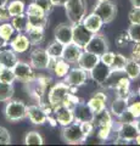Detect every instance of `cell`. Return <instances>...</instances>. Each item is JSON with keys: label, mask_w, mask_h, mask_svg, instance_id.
Here are the masks:
<instances>
[{"label": "cell", "mask_w": 140, "mask_h": 146, "mask_svg": "<svg viewBox=\"0 0 140 146\" xmlns=\"http://www.w3.org/2000/svg\"><path fill=\"white\" fill-rule=\"evenodd\" d=\"M25 85L29 96L39 102L40 100H43L46 96L48 90L52 85V79L51 77H48V76H38L33 80L25 83Z\"/></svg>", "instance_id": "6da1fadb"}, {"label": "cell", "mask_w": 140, "mask_h": 146, "mask_svg": "<svg viewBox=\"0 0 140 146\" xmlns=\"http://www.w3.org/2000/svg\"><path fill=\"white\" fill-rule=\"evenodd\" d=\"M66 16L70 23H79L87 15V1L85 0H67L65 4Z\"/></svg>", "instance_id": "7a4b0ae2"}, {"label": "cell", "mask_w": 140, "mask_h": 146, "mask_svg": "<svg viewBox=\"0 0 140 146\" xmlns=\"http://www.w3.org/2000/svg\"><path fill=\"white\" fill-rule=\"evenodd\" d=\"M4 116L9 122L23 121L27 116V105L21 100H9L4 107Z\"/></svg>", "instance_id": "3957f363"}, {"label": "cell", "mask_w": 140, "mask_h": 146, "mask_svg": "<svg viewBox=\"0 0 140 146\" xmlns=\"http://www.w3.org/2000/svg\"><path fill=\"white\" fill-rule=\"evenodd\" d=\"M70 93H72L70 86L67 85L65 82H58V83L52 84L50 86V89L48 90L46 100H48V102L51 105V107L55 108L64 104L66 96Z\"/></svg>", "instance_id": "277c9868"}, {"label": "cell", "mask_w": 140, "mask_h": 146, "mask_svg": "<svg viewBox=\"0 0 140 146\" xmlns=\"http://www.w3.org/2000/svg\"><path fill=\"white\" fill-rule=\"evenodd\" d=\"M61 138L66 144L70 145H80L87 140L85 136L83 135L82 129H80V124L77 122L71 123V124L66 127H62Z\"/></svg>", "instance_id": "5b68a950"}, {"label": "cell", "mask_w": 140, "mask_h": 146, "mask_svg": "<svg viewBox=\"0 0 140 146\" xmlns=\"http://www.w3.org/2000/svg\"><path fill=\"white\" fill-rule=\"evenodd\" d=\"M93 12H95L101 18L104 25H107V23H111L116 18L117 6L111 0H101V1L96 3V5L93 9Z\"/></svg>", "instance_id": "8992f818"}, {"label": "cell", "mask_w": 140, "mask_h": 146, "mask_svg": "<svg viewBox=\"0 0 140 146\" xmlns=\"http://www.w3.org/2000/svg\"><path fill=\"white\" fill-rule=\"evenodd\" d=\"M49 62H50V56H49L46 49L37 46L33 50H31L29 63L32 65L34 70H39V71L48 70Z\"/></svg>", "instance_id": "52a82bcc"}, {"label": "cell", "mask_w": 140, "mask_h": 146, "mask_svg": "<svg viewBox=\"0 0 140 146\" xmlns=\"http://www.w3.org/2000/svg\"><path fill=\"white\" fill-rule=\"evenodd\" d=\"M89 78V73L87 71L82 70L80 67H74L70 68L68 73L64 77V82L71 86V88H80L82 85L87 83V80Z\"/></svg>", "instance_id": "ba28073f"}, {"label": "cell", "mask_w": 140, "mask_h": 146, "mask_svg": "<svg viewBox=\"0 0 140 146\" xmlns=\"http://www.w3.org/2000/svg\"><path fill=\"white\" fill-rule=\"evenodd\" d=\"M93 34L94 33H92L82 22L72 25V43L78 45L79 48L84 49L85 45H87L89 43V40L92 39Z\"/></svg>", "instance_id": "9c48e42d"}, {"label": "cell", "mask_w": 140, "mask_h": 146, "mask_svg": "<svg viewBox=\"0 0 140 146\" xmlns=\"http://www.w3.org/2000/svg\"><path fill=\"white\" fill-rule=\"evenodd\" d=\"M12 71H13V74H15L16 80L21 82V83L31 82L37 77L32 65H31V63H27V62H23V61H17V63L13 66Z\"/></svg>", "instance_id": "30bf717a"}, {"label": "cell", "mask_w": 140, "mask_h": 146, "mask_svg": "<svg viewBox=\"0 0 140 146\" xmlns=\"http://www.w3.org/2000/svg\"><path fill=\"white\" fill-rule=\"evenodd\" d=\"M83 50H87V51L95 54L98 56H101L104 52H106L108 50V42L102 34L95 33L93 34L92 39L89 40V43L85 45Z\"/></svg>", "instance_id": "8fae6325"}, {"label": "cell", "mask_w": 140, "mask_h": 146, "mask_svg": "<svg viewBox=\"0 0 140 146\" xmlns=\"http://www.w3.org/2000/svg\"><path fill=\"white\" fill-rule=\"evenodd\" d=\"M138 135V129L135 127L134 122L129 123H119L116 127V138L123 139L129 144L130 141H134L135 136Z\"/></svg>", "instance_id": "7c38bea8"}, {"label": "cell", "mask_w": 140, "mask_h": 146, "mask_svg": "<svg viewBox=\"0 0 140 146\" xmlns=\"http://www.w3.org/2000/svg\"><path fill=\"white\" fill-rule=\"evenodd\" d=\"M73 116H74V122H77V123L93 122L94 117H95V113L89 107L88 102H84L82 100V101L73 108Z\"/></svg>", "instance_id": "4fadbf2b"}, {"label": "cell", "mask_w": 140, "mask_h": 146, "mask_svg": "<svg viewBox=\"0 0 140 146\" xmlns=\"http://www.w3.org/2000/svg\"><path fill=\"white\" fill-rule=\"evenodd\" d=\"M111 72H112L111 67L105 65V63H102L100 61L92 71L89 72V76H90V78L95 82L96 84L104 85V84H105V82L107 80V78L110 77Z\"/></svg>", "instance_id": "5bb4252c"}, {"label": "cell", "mask_w": 140, "mask_h": 146, "mask_svg": "<svg viewBox=\"0 0 140 146\" xmlns=\"http://www.w3.org/2000/svg\"><path fill=\"white\" fill-rule=\"evenodd\" d=\"M52 115L56 118L57 124H60L61 127H66L74 122V116H73V110H71L68 107L60 105L52 110Z\"/></svg>", "instance_id": "9a60e30c"}, {"label": "cell", "mask_w": 140, "mask_h": 146, "mask_svg": "<svg viewBox=\"0 0 140 146\" xmlns=\"http://www.w3.org/2000/svg\"><path fill=\"white\" fill-rule=\"evenodd\" d=\"M29 122L34 125H43L46 123L48 115L39 105H29L27 106V116Z\"/></svg>", "instance_id": "2e32d148"}, {"label": "cell", "mask_w": 140, "mask_h": 146, "mask_svg": "<svg viewBox=\"0 0 140 146\" xmlns=\"http://www.w3.org/2000/svg\"><path fill=\"white\" fill-rule=\"evenodd\" d=\"M31 42L28 39L27 34L19 33L10 40V48L15 51L16 54H23L27 52L31 49Z\"/></svg>", "instance_id": "e0dca14e"}, {"label": "cell", "mask_w": 140, "mask_h": 146, "mask_svg": "<svg viewBox=\"0 0 140 146\" xmlns=\"http://www.w3.org/2000/svg\"><path fill=\"white\" fill-rule=\"evenodd\" d=\"M99 62H100V56H98V55L93 54V52H89L87 50H83V52L80 55V57L77 63H78V67H80L82 70L87 71L89 73Z\"/></svg>", "instance_id": "ac0fdd59"}, {"label": "cell", "mask_w": 140, "mask_h": 146, "mask_svg": "<svg viewBox=\"0 0 140 146\" xmlns=\"http://www.w3.org/2000/svg\"><path fill=\"white\" fill-rule=\"evenodd\" d=\"M54 36H55V40L62 43L64 45L72 43V25H58L54 31Z\"/></svg>", "instance_id": "d6986e66"}, {"label": "cell", "mask_w": 140, "mask_h": 146, "mask_svg": "<svg viewBox=\"0 0 140 146\" xmlns=\"http://www.w3.org/2000/svg\"><path fill=\"white\" fill-rule=\"evenodd\" d=\"M82 52H83L82 48H79L78 45H76L74 43H70V44L65 45L64 52H62V58L68 62L70 65L71 63H77Z\"/></svg>", "instance_id": "ffe728a7"}, {"label": "cell", "mask_w": 140, "mask_h": 146, "mask_svg": "<svg viewBox=\"0 0 140 146\" xmlns=\"http://www.w3.org/2000/svg\"><path fill=\"white\" fill-rule=\"evenodd\" d=\"M106 104H107V95L104 93V91L94 93L93 96L88 100L89 107L93 110L94 113H99V112H101L102 110H105Z\"/></svg>", "instance_id": "44dd1931"}, {"label": "cell", "mask_w": 140, "mask_h": 146, "mask_svg": "<svg viewBox=\"0 0 140 146\" xmlns=\"http://www.w3.org/2000/svg\"><path fill=\"white\" fill-rule=\"evenodd\" d=\"M82 23L87 27V28L92 32V33H99L101 31L102 26H104V22L100 17H99L95 12H92L89 15H85V17L83 18Z\"/></svg>", "instance_id": "7402d4cb"}, {"label": "cell", "mask_w": 140, "mask_h": 146, "mask_svg": "<svg viewBox=\"0 0 140 146\" xmlns=\"http://www.w3.org/2000/svg\"><path fill=\"white\" fill-rule=\"evenodd\" d=\"M19 58H17V54L13 50L4 48L0 50V65L1 67H6V68H13V66L17 63Z\"/></svg>", "instance_id": "603a6c76"}, {"label": "cell", "mask_w": 140, "mask_h": 146, "mask_svg": "<svg viewBox=\"0 0 140 146\" xmlns=\"http://www.w3.org/2000/svg\"><path fill=\"white\" fill-rule=\"evenodd\" d=\"M27 18H28V27H27V31L31 29V28H43V29H45L48 27V23H49V18H48L46 13L27 15Z\"/></svg>", "instance_id": "cb8c5ba5"}, {"label": "cell", "mask_w": 140, "mask_h": 146, "mask_svg": "<svg viewBox=\"0 0 140 146\" xmlns=\"http://www.w3.org/2000/svg\"><path fill=\"white\" fill-rule=\"evenodd\" d=\"M130 84H132V80L125 74H123L118 79L117 84L115 86V91L117 94V96H121V98H129V95L132 94V89H130Z\"/></svg>", "instance_id": "d4e9b609"}, {"label": "cell", "mask_w": 140, "mask_h": 146, "mask_svg": "<svg viewBox=\"0 0 140 146\" xmlns=\"http://www.w3.org/2000/svg\"><path fill=\"white\" fill-rule=\"evenodd\" d=\"M128 105H129V100L127 98H121V96H117L113 99V101L111 102V106H110V112L113 117L118 118L122 113L127 111L128 108Z\"/></svg>", "instance_id": "484cf974"}, {"label": "cell", "mask_w": 140, "mask_h": 146, "mask_svg": "<svg viewBox=\"0 0 140 146\" xmlns=\"http://www.w3.org/2000/svg\"><path fill=\"white\" fill-rule=\"evenodd\" d=\"M93 123L95 125V129L99 127H106V125H113V116L111 115L110 110H102L101 112L95 113V117L93 119Z\"/></svg>", "instance_id": "4316f807"}, {"label": "cell", "mask_w": 140, "mask_h": 146, "mask_svg": "<svg viewBox=\"0 0 140 146\" xmlns=\"http://www.w3.org/2000/svg\"><path fill=\"white\" fill-rule=\"evenodd\" d=\"M123 72L130 80L139 79L140 78V62L138 60H134L132 57L128 58Z\"/></svg>", "instance_id": "83f0119b"}, {"label": "cell", "mask_w": 140, "mask_h": 146, "mask_svg": "<svg viewBox=\"0 0 140 146\" xmlns=\"http://www.w3.org/2000/svg\"><path fill=\"white\" fill-rule=\"evenodd\" d=\"M70 68H71V66L67 61H65L64 58H57L55 63H54L52 68L50 70V72L54 73L57 78H64L67 73H68Z\"/></svg>", "instance_id": "f1b7e54d"}, {"label": "cell", "mask_w": 140, "mask_h": 146, "mask_svg": "<svg viewBox=\"0 0 140 146\" xmlns=\"http://www.w3.org/2000/svg\"><path fill=\"white\" fill-rule=\"evenodd\" d=\"M10 23L12 25V27L15 28L16 32H19V33H26L27 27H28V18H27L26 12L11 17Z\"/></svg>", "instance_id": "f546056e"}, {"label": "cell", "mask_w": 140, "mask_h": 146, "mask_svg": "<svg viewBox=\"0 0 140 146\" xmlns=\"http://www.w3.org/2000/svg\"><path fill=\"white\" fill-rule=\"evenodd\" d=\"M26 34L28 36L31 44L34 45V46L40 45L45 39V33L43 28H31L26 32Z\"/></svg>", "instance_id": "4dcf8cb0"}, {"label": "cell", "mask_w": 140, "mask_h": 146, "mask_svg": "<svg viewBox=\"0 0 140 146\" xmlns=\"http://www.w3.org/2000/svg\"><path fill=\"white\" fill-rule=\"evenodd\" d=\"M15 94V88L12 83H5L0 80V102H6L11 100Z\"/></svg>", "instance_id": "1f68e13d"}, {"label": "cell", "mask_w": 140, "mask_h": 146, "mask_svg": "<svg viewBox=\"0 0 140 146\" xmlns=\"http://www.w3.org/2000/svg\"><path fill=\"white\" fill-rule=\"evenodd\" d=\"M65 45L57 42V40H52V42L48 45L46 51L49 54V56L52 58H62V52H64Z\"/></svg>", "instance_id": "d6a6232c"}, {"label": "cell", "mask_w": 140, "mask_h": 146, "mask_svg": "<svg viewBox=\"0 0 140 146\" xmlns=\"http://www.w3.org/2000/svg\"><path fill=\"white\" fill-rule=\"evenodd\" d=\"M7 10L10 12V16H17L21 15V13L26 12V4L22 0H12L7 4Z\"/></svg>", "instance_id": "836d02e7"}, {"label": "cell", "mask_w": 140, "mask_h": 146, "mask_svg": "<svg viewBox=\"0 0 140 146\" xmlns=\"http://www.w3.org/2000/svg\"><path fill=\"white\" fill-rule=\"evenodd\" d=\"M25 144L26 145H43L44 138L42 134L37 130H31L25 136Z\"/></svg>", "instance_id": "e575fe53"}, {"label": "cell", "mask_w": 140, "mask_h": 146, "mask_svg": "<svg viewBox=\"0 0 140 146\" xmlns=\"http://www.w3.org/2000/svg\"><path fill=\"white\" fill-rule=\"evenodd\" d=\"M128 58L122 54H115L113 56V60H112L111 63V70L112 71H117V72H123L124 67H125V63H127Z\"/></svg>", "instance_id": "d590c367"}, {"label": "cell", "mask_w": 140, "mask_h": 146, "mask_svg": "<svg viewBox=\"0 0 140 146\" xmlns=\"http://www.w3.org/2000/svg\"><path fill=\"white\" fill-rule=\"evenodd\" d=\"M15 32L16 31L10 22H1V25H0V36H1V38H4L10 43V40L13 38Z\"/></svg>", "instance_id": "8d00e7d4"}, {"label": "cell", "mask_w": 140, "mask_h": 146, "mask_svg": "<svg viewBox=\"0 0 140 146\" xmlns=\"http://www.w3.org/2000/svg\"><path fill=\"white\" fill-rule=\"evenodd\" d=\"M0 80L5 82V83H12L16 80L15 74H13L12 68H6V67H1L0 68Z\"/></svg>", "instance_id": "74e56055"}, {"label": "cell", "mask_w": 140, "mask_h": 146, "mask_svg": "<svg viewBox=\"0 0 140 146\" xmlns=\"http://www.w3.org/2000/svg\"><path fill=\"white\" fill-rule=\"evenodd\" d=\"M113 128H115V124L113 125H106V127L96 128L98 129V138L100 140H102V141H106L111 136V134L113 133Z\"/></svg>", "instance_id": "f35d334b"}, {"label": "cell", "mask_w": 140, "mask_h": 146, "mask_svg": "<svg viewBox=\"0 0 140 146\" xmlns=\"http://www.w3.org/2000/svg\"><path fill=\"white\" fill-rule=\"evenodd\" d=\"M80 101H82V99L77 96V94L70 93V94L66 96L65 101H64V104H62V105H64V106H66V107H68V108H71V110H73Z\"/></svg>", "instance_id": "ab89813d"}, {"label": "cell", "mask_w": 140, "mask_h": 146, "mask_svg": "<svg viewBox=\"0 0 140 146\" xmlns=\"http://www.w3.org/2000/svg\"><path fill=\"white\" fill-rule=\"evenodd\" d=\"M127 32L130 38V42H133V43L140 42V25H130Z\"/></svg>", "instance_id": "60d3db41"}, {"label": "cell", "mask_w": 140, "mask_h": 146, "mask_svg": "<svg viewBox=\"0 0 140 146\" xmlns=\"http://www.w3.org/2000/svg\"><path fill=\"white\" fill-rule=\"evenodd\" d=\"M115 42H116V45L118 48H127L128 44L130 43V38H129V35H128V32L127 31L121 32V33L116 36Z\"/></svg>", "instance_id": "b9f144b4"}, {"label": "cell", "mask_w": 140, "mask_h": 146, "mask_svg": "<svg viewBox=\"0 0 140 146\" xmlns=\"http://www.w3.org/2000/svg\"><path fill=\"white\" fill-rule=\"evenodd\" d=\"M33 3L38 7L42 9V10L46 13L48 16H49V13H50L52 11V9H54V4H52L51 0H33Z\"/></svg>", "instance_id": "7bdbcfd3"}, {"label": "cell", "mask_w": 140, "mask_h": 146, "mask_svg": "<svg viewBox=\"0 0 140 146\" xmlns=\"http://www.w3.org/2000/svg\"><path fill=\"white\" fill-rule=\"evenodd\" d=\"M80 124V129L83 131V135L85 136V139H88L90 135L94 134V130H95V125H94L93 122H82Z\"/></svg>", "instance_id": "ee69618b"}, {"label": "cell", "mask_w": 140, "mask_h": 146, "mask_svg": "<svg viewBox=\"0 0 140 146\" xmlns=\"http://www.w3.org/2000/svg\"><path fill=\"white\" fill-rule=\"evenodd\" d=\"M130 25H140V7H133L128 13Z\"/></svg>", "instance_id": "f6af8a7d"}, {"label": "cell", "mask_w": 140, "mask_h": 146, "mask_svg": "<svg viewBox=\"0 0 140 146\" xmlns=\"http://www.w3.org/2000/svg\"><path fill=\"white\" fill-rule=\"evenodd\" d=\"M11 144V136L6 128L0 125V145H10Z\"/></svg>", "instance_id": "bcb514c9"}, {"label": "cell", "mask_w": 140, "mask_h": 146, "mask_svg": "<svg viewBox=\"0 0 140 146\" xmlns=\"http://www.w3.org/2000/svg\"><path fill=\"white\" fill-rule=\"evenodd\" d=\"M128 111L132 113L133 117L137 119V118L140 117V101H130L129 105H128Z\"/></svg>", "instance_id": "7dc6e473"}, {"label": "cell", "mask_w": 140, "mask_h": 146, "mask_svg": "<svg viewBox=\"0 0 140 146\" xmlns=\"http://www.w3.org/2000/svg\"><path fill=\"white\" fill-rule=\"evenodd\" d=\"M113 56H115V52L110 51V50H107L106 52H104L101 56H100V61L102 63H105L107 66H111L112 63V60H113Z\"/></svg>", "instance_id": "c3c4849f"}, {"label": "cell", "mask_w": 140, "mask_h": 146, "mask_svg": "<svg viewBox=\"0 0 140 146\" xmlns=\"http://www.w3.org/2000/svg\"><path fill=\"white\" fill-rule=\"evenodd\" d=\"M10 18H11V16L7 10V5H4L0 7V22H7Z\"/></svg>", "instance_id": "681fc988"}, {"label": "cell", "mask_w": 140, "mask_h": 146, "mask_svg": "<svg viewBox=\"0 0 140 146\" xmlns=\"http://www.w3.org/2000/svg\"><path fill=\"white\" fill-rule=\"evenodd\" d=\"M132 58L140 61V42L139 43H134V45H133V48H132Z\"/></svg>", "instance_id": "f907efd6"}, {"label": "cell", "mask_w": 140, "mask_h": 146, "mask_svg": "<svg viewBox=\"0 0 140 146\" xmlns=\"http://www.w3.org/2000/svg\"><path fill=\"white\" fill-rule=\"evenodd\" d=\"M46 123H49L51 127H56L57 125V121H56V118L54 117V115H48Z\"/></svg>", "instance_id": "816d5d0a"}, {"label": "cell", "mask_w": 140, "mask_h": 146, "mask_svg": "<svg viewBox=\"0 0 140 146\" xmlns=\"http://www.w3.org/2000/svg\"><path fill=\"white\" fill-rule=\"evenodd\" d=\"M54 6H65V4L67 3V0H51Z\"/></svg>", "instance_id": "f5cc1de1"}, {"label": "cell", "mask_w": 140, "mask_h": 146, "mask_svg": "<svg viewBox=\"0 0 140 146\" xmlns=\"http://www.w3.org/2000/svg\"><path fill=\"white\" fill-rule=\"evenodd\" d=\"M7 45H9V42H7V40H5L4 38H1V36H0V50L4 49V48H6Z\"/></svg>", "instance_id": "db71d44e"}, {"label": "cell", "mask_w": 140, "mask_h": 146, "mask_svg": "<svg viewBox=\"0 0 140 146\" xmlns=\"http://www.w3.org/2000/svg\"><path fill=\"white\" fill-rule=\"evenodd\" d=\"M133 7H140V0H129Z\"/></svg>", "instance_id": "11a10c76"}, {"label": "cell", "mask_w": 140, "mask_h": 146, "mask_svg": "<svg viewBox=\"0 0 140 146\" xmlns=\"http://www.w3.org/2000/svg\"><path fill=\"white\" fill-rule=\"evenodd\" d=\"M134 123H135V127H137V129H138V133L140 134V117H139V118H137Z\"/></svg>", "instance_id": "9f6ffc18"}, {"label": "cell", "mask_w": 140, "mask_h": 146, "mask_svg": "<svg viewBox=\"0 0 140 146\" xmlns=\"http://www.w3.org/2000/svg\"><path fill=\"white\" fill-rule=\"evenodd\" d=\"M134 141H135V144H138V145H140V134L138 133V135L135 136V139H134Z\"/></svg>", "instance_id": "6f0895ef"}, {"label": "cell", "mask_w": 140, "mask_h": 146, "mask_svg": "<svg viewBox=\"0 0 140 146\" xmlns=\"http://www.w3.org/2000/svg\"><path fill=\"white\" fill-rule=\"evenodd\" d=\"M7 3H9V0H0V7L4 5H7Z\"/></svg>", "instance_id": "680465c9"}, {"label": "cell", "mask_w": 140, "mask_h": 146, "mask_svg": "<svg viewBox=\"0 0 140 146\" xmlns=\"http://www.w3.org/2000/svg\"><path fill=\"white\" fill-rule=\"evenodd\" d=\"M138 96H140V86H139V89H138Z\"/></svg>", "instance_id": "91938a15"}, {"label": "cell", "mask_w": 140, "mask_h": 146, "mask_svg": "<svg viewBox=\"0 0 140 146\" xmlns=\"http://www.w3.org/2000/svg\"><path fill=\"white\" fill-rule=\"evenodd\" d=\"M96 1H101V0H96Z\"/></svg>", "instance_id": "94428289"}, {"label": "cell", "mask_w": 140, "mask_h": 146, "mask_svg": "<svg viewBox=\"0 0 140 146\" xmlns=\"http://www.w3.org/2000/svg\"><path fill=\"white\" fill-rule=\"evenodd\" d=\"M0 68H1V65H0Z\"/></svg>", "instance_id": "6125c7cd"}]
</instances>
